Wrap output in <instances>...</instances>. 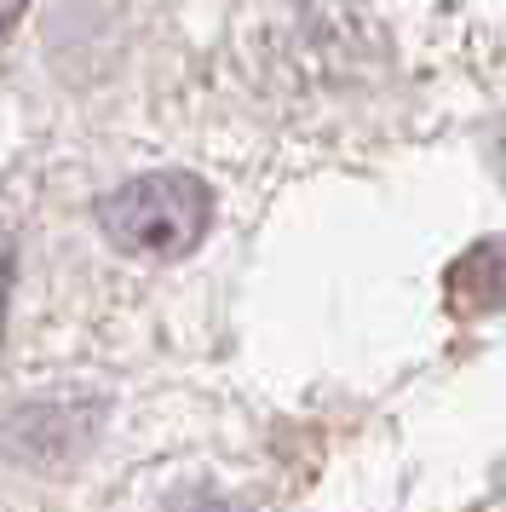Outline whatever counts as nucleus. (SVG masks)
<instances>
[{
  "label": "nucleus",
  "mask_w": 506,
  "mask_h": 512,
  "mask_svg": "<svg viewBox=\"0 0 506 512\" xmlns=\"http://www.w3.org/2000/svg\"><path fill=\"white\" fill-rule=\"evenodd\" d=\"M207 219H213V196L190 173H144L98 202V231L110 236V248L150 265L184 259L207 236Z\"/></svg>",
  "instance_id": "1"
},
{
  "label": "nucleus",
  "mask_w": 506,
  "mask_h": 512,
  "mask_svg": "<svg viewBox=\"0 0 506 512\" xmlns=\"http://www.w3.org/2000/svg\"><path fill=\"white\" fill-rule=\"evenodd\" d=\"M18 12H23V0H0V35L18 24Z\"/></svg>",
  "instance_id": "2"
},
{
  "label": "nucleus",
  "mask_w": 506,
  "mask_h": 512,
  "mask_svg": "<svg viewBox=\"0 0 506 512\" xmlns=\"http://www.w3.org/2000/svg\"><path fill=\"white\" fill-rule=\"evenodd\" d=\"M6 271H12V254H6V242H0V300H6Z\"/></svg>",
  "instance_id": "4"
},
{
  "label": "nucleus",
  "mask_w": 506,
  "mask_h": 512,
  "mask_svg": "<svg viewBox=\"0 0 506 512\" xmlns=\"http://www.w3.org/2000/svg\"><path fill=\"white\" fill-rule=\"evenodd\" d=\"M184 512H242V507H230V501H196V507H184Z\"/></svg>",
  "instance_id": "3"
}]
</instances>
